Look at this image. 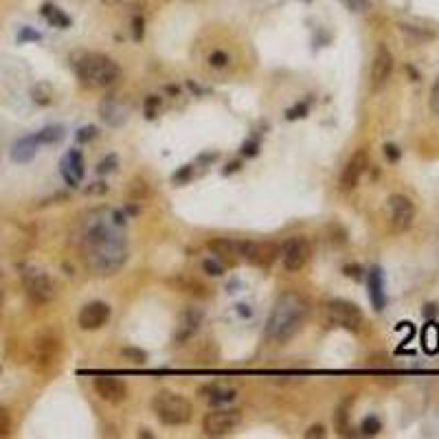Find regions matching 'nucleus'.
I'll return each mask as SVG.
<instances>
[{
  "label": "nucleus",
  "instance_id": "obj_10",
  "mask_svg": "<svg viewBox=\"0 0 439 439\" xmlns=\"http://www.w3.org/2000/svg\"><path fill=\"white\" fill-rule=\"evenodd\" d=\"M413 220H416V206H413V202L406 196H402V194H393L389 198L391 231H393V233H404V231L411 228Z\"/></svg>",
  "mask_w": 439,
  "mask_h": 439
},
{
  "label": "nucleus",
  "instance_id": "obj_2",
  "mask_svg": "<svg viewBox=\"0 0 439 439\" xmlns=\"http://www.w3.org/2000/svg\"><path fill=\"white\" fill-rule=\"evenodd\" d=\"M310 314V303L299 292H283L266 321V337L275 343H286L303 327Z\"/></svg>",
  "mask_w": 439,
  "mask_h": 439
},
{
  "label": "nucleus",
  "instance_id": "obj_11",
  "mask_svg": "<svg viewBox=\"0 0 439 439\" xmlns=\"http://www.w3.org/2000/svg\"><path fill=\"white\" fill-rule=\"evenodd\" d=\"M60 356V339L55 334L44 332L42 337H38L36 341V369L38 371H48L51 367L55 365V360Z\"/></svg>",
  "mask_w": 439,
  "mask_h": 439
},
{
  "label": "nucleus",
  "instance_id": "obj_23",
  "mask_svg": "<svg viewBox=\"0 0 439 439\" xmlns=\"http://www.w3.org/2000/svg\"><path fill=\"white\" fill-rule=\"evenodd\" d=\"M209 250L213 255H220V257H240V242L220 238V240L209 242Z\"/></svg>",
  "mask_w": 439,
  "mask_h": 439
},
{
  "label": "nucleus",
  "instance_id": "obj_38",
  "mask_svg": "<svg viewBox=\"0 0 439 439\" xmlns=\"http://www.w3.org/2000/svg\"><path fill=\"white\" fill-rule=\"evenodd\" d=\"M305 112H307V103L303 101V103H297L295 108H290V110L286 112V119H288V121H292V119H301V117H305Z\"/></svg>",
  "mask_w": 439,
  "mask_h": 439
},
{
  "label": "nucleus",
  "instance_id": "obj_34",
  "mask_svg": "<svg viewBox=\"0 0 439 439\" xmlns=\"http://www.w3.org/2000/svg\"><path fill=\"white\" fill-rule=\"evenodd\" d=\"M349 406H345V402L341 404V408L337 411V428H339V433L343 435L345 433V428H347V418H349Z\"/></svg>",
  "mask_w": 439,
  "mask_h": 439
},
{
  "label": "nucleus",
  "instance_id": "obj_31",
  "mask_svg": "<svg viewBox=\"0 0 439 439\" xmlns=\"http://www.w3.org/2000/svg\"><path fill=\"white\" fill-rule=\"evenodd\" d=\"M202 268H204V273L209 275V277H220L224 273V266L220 262H216V260H204Z\"/></svg>",
  "mask_w": 439,
  "mask_h": 439
},
{
  "label": "nucleus",
  "instance_id": "obj_17",
  "mask_svg": "<svg viewBox=\"0 0 439 439\" xmlns=\"http://www.w3.org/2000/svg\"><path fill=\"white\" fill-rule=\"evenodd\" d=\"M202 325V312L196 307H187L183 314H180V321H178V334L176 339L183 343V341H189L194 334L200 329Z\"/></svg>",
  "mask_w": 439,
  "mask_h": 439
},
{
  "label": "nucleus",
  "instance_id": "obj_1",
  "mask_svg": "<svg viewBox=\"0 0 439 439\" xmlns=\"http://www.w3.org/2000/svg\"><path fill=\"white\" fill-rule=\"evenodd\" d=\"M112 224L97 216L86 222L82 231V255L88 270L99 277H110L123 268L127 262V240L117 224H123L121 213H112Z\"/></svg>",
  "mask_w": 439,
  "mask_h": 439
},
{
  "label": "nucleus",
  "instance_id": "obj_14",
  "mask_svg": "<svg viewBox=\"0 0 439 439\" xmlns=\"http://www.w3.org/2000/svg\"><path fill=\"white\" fill-rule=\"evenodd\" d=\"M369 167V157L365 149H358L354 157L347 161V165L343 167V174H341V189L343 191H351L356 189V185L360 183V178L367 171Z\"/></svg>",
  "mask_w": 439,
  "mask_h": 439
},
{
  "label": "nucleus",
  "instance_id": "obj_8",
  "mask_svg": "<svg viewBox=\"0 0 439 439\" xmlns=\"http://www.w3.org/2000/svg\"><path fill=\"white\" fill-rule=\"evenodd\" d=\"M310 255H312V246H310V242L301 236L297 238H290L288 242L281 244V264L283 268H286L288 273H299L307 262H310Z\"/></svg>",
  "mask_w": 439,
  "mask_h": 439
},
{
  "label": "nucleus",
  "instance_id": "obj_44",
  "mask_svg": "<svg viewBox=\"0 0 439 439\" xmlns=\"http://www.w3.org/2000/svg\"><path fill=\"white\" fill-rule=\"evenodd\" d=\"M18 40H20V42H24V40H40V33H36L33 29H22V33H20Z\"/></svg>",
  "mask_w": 439,
  "mask_h": 439
},
{
  "label": "nucleus",
  "instance_id": "obj_28",
  "mask_svg": "<svg viewBox=\"0 0 439 439\" xmlns=\"http://www.w3.org/2000/svg\"><path fill=\"white\" fill-rule=\"evenodd\" d=\"M360 430H363V435L374 437V435H378L382 430V424H380V420L376 416H369V418L363 420V424H360Z\"/></svg>",
  "mask_w": 439,
  "mask_h": 439
},
{
  "label": "nucleus",
  "instance_id": "obj_22",
  "mask_svg": "<svg viewBox=\"0 0 439 439\" xmlns=\"http://www.w3.org/2000/svg\"><path fill=\"white\" fill-rule=\"evenodd\" d=\"M40 14L46 18V22L51 24V27H58V29H68L70 27V18L62 9H58L55 5H48V3L42 5Z\"/></svg>",
  "mask_w": 439,
  "mask_h": 439
},
{
  "label": "nucleus",
  "instance_id": "obj_13",
  "mask_svg": "<svg viewBox=\"0 0 439 439\" xmlns=\"http://www.w3.org/2000/svg\"><path fill=\"white\" fill-rule=\"evenodd\" d=\"M393 73V55L384 44L378 46L371 62V90H380Z\"/></svg>",
  "mask_w": 439,
  "mask_h": 439
},
{
  "label": "nucleus",
  "instance_id": "obj_18",
  "mask_svg": "<svg viewBox=\"0 0 439 439\" xmlns=\"http://www.w3.org/2000/svg\"><path fill=\"white\" fill-rule=\"evenodd\" d=\"M99 112H101V119L106 121L108 125H123L125 121H127V106H123L121 101H117V99H106L101 103V108H99Z\"/></svg>",
  "mask_w": 439,
  "mask_h": 439
},
{
  "label": "nucleus",
  "instance_id": "obj_12",
  "mask_svg": "<svg viewBox=\"0 0 439 439\" xmlns=\"http://www.w3.org/2000/svg\"><path fill=\"white\" fill-rule=\"evenodd\" d=\"M110 319V305L103 301H90L80 310V317H77V325L86 332L101 329Z\"/></svg>",
  "mask_w": 439,
  "mask_h": 439
},
{
  "label": "nucleus",
  "instance_id": "obj_30",
  "mask_svg": "<svg viewBox=\"0 0 439 439\" xmlns=\"http://www.w3.org/2000/svg\"><path fill=\"white\" fill-rule=\"evenodd\" d=\"M341 3L349 9V11H354V14H363V11H367L369 9V0H341Z\"/></svg>",
  "mask_w": 439,
  "mask_h": 439
},
{
  "label": "nucleus",
  "instance_id": "obj_20",
  "mask_svg": "<svg viewBox=\"0 0 439 439\" xmlns=\"http://www.w3.org/2000/svg\"><path fill=\"white\" fill-rule=\"evenodd\" d=\"M200 396L202 398L206 396V402L209 404L220 406V404H226V402H233L238 398V391L236 389H224V386H204V389H200Z\"/></svg>",
  "mask_w": 439,
  "mask_h": 439
},
{
  "label": "nucleus",
  "instance_id": "obj_15",
  "mask_svg": "<svg viewBox=\"0 0 439 439\" xmlns=\"http://www.w3.org/2000/svg\"><path fill=\"white\" fill-rule=\"evenodd\" d=\"M92 386L97 396L103 402H110V404H121L127 398V386L121 378H110V376H101L92 380Z\"/></svg>",
  "mask_w": 439,
  "mask_h": 439
},
{
  "label": "nucleus",
  "instance_id": "obj_5",
  "mask_svg": "<svg viewBox=\"0 0 439 439\" xmlns=\"http://www.w3.org/2000/svg\"><path fill=\"white\" fill-rule=\"evenodd\" d=\"M323 314L327 319V323L349 329V332H358L365 323V317L360 312V307L351 301L345 299H332L323 305Z\"/></svg>",
  "mask_w": 439,
  "mask_h": 439
},
{
  "label": "nucleus",
  "instance_id": "obj_26",
  "mask_svg": "<svg viewBox=\"0 0 439 439\" xmlns=\"http://www.w3.org/2000/svg\"><path fill=\"white\" fill-rule=\"evenodd\" d=\"M64 137V130L60 125H48V127H44V130H40L38 134H36V139H38V143L40 145H51V143H58L60 139Z\"/></svg>",
  "mask_w": 439,
  "mask_h": 439
},
{
  "label": "nucleus",
  "instance_id": "obj_47",
  "mask_svg": "<svg viewBox=\"0 0 439 439\" xmlns=\"http://www.w3.org/2000/svg\"><path fill=\"white\" fill-rule=\"evenodd\" d=\"M119 3H121V0H103V5H108V7H115Z\"/></svg>",
  "mask_w": 439,
  "mask_h": 439
},
{
  "label": "nucleus",
  "instance_id": "obj_41",
  "mask_svg": "<svg viewBox=\"0 0 439 439\" xmlns=\"http://www.w3.org/2000/svg\"><path fill=\"white\" fill-rule=\"evenodd\" d=\"M384 157L389 159L391 163H396V161L400 159V147H396V145H391V143H386V145H384Z\"/></svg>",
  "mask_w": 439,
  "mask_h": 439
},
{
  "label": "nucleus",
  "instance_id": "obj_3",
  "mask_svg": "<svg viewBox=\"0 0 439 439\" xmlns=\"http://www.w3.org/2000/svg\"><path fill=\"white\" fill-rule=\"evenodd\" d=\"M70 66L77 80L88 88H110L121 77V68L112 58L103 53H92V51H77V53H73Z\"/></svg>",
  "mask_w": 439,
  "mask_h": 439
},
{
  "label": "nucleus",
  "instance_id": "obj_45",
  "mask_svg": "<svg viewBox=\"0 0 439 439\" xmlns=\"http://www.w3.org/2000/svg\"><path fill=\"white\" fill-rule=\"evenodd\" d=\"M305 437H307V439H310V437H325V428H323V426H310L307 433H305Z\"/></svg>",
  "mask_w": 439,
  "mask_h": 439
},
{
  "label": "nucleus",
  "instance_id": "obj_39",
  "mask_svg": "<svg viewBox=\"0 0 439 439\" xmlns=\"http://www.w3.org/2000/svg\"><path fill=\"white\" fill-rule=\"evenodd\" d=\"M194 174V167L191 165H185V167H180L176 174H174V183H183V180H189Z\"/></svg>",
  "mask_w": 439,
  "mask_h": 439
},
{
  "label": "nucleus",
  "instance_id": "obj_9",
  "mask_svg": "<svg viewBox=\"0 0 439 439\" xmlns=\"http://www.w3.org/2000/svg\"><path fill=\"white\" fill-rule=\"evenodd\" d=\"M281 253V246L275 242H240V257L257 268H270Z\"/></svg>",
  "mask_w": 439,
  "mask_h": 439
},
{
  "label": "nucleus",
  "instance_id": "obj_42",
  "mask_svg": "<svg viewBox=\"0 0 439 439\" xmlns=\"http://www.w3.org/2000/svg\"><path fill=\"white\" fill-rule=\"evenodd\" d=\"M430 108H433L435 115H439V80H437V84L433 86V92H430Z\"/></svg>",
  "mask_w": 439,
  "mask_h": 439
},
{
  "label": "nucleus",
  "instance_id": "obj_21",
  "mask_svg": "<svg viewBox=\"0 0 439 439\" xmlns=\"http://www.w3.org/2000/svg\"><path fill=\"white\" fill-rule=\"evenodd\" d=\"M369 297H371V303H374V307L380 310L384 307V303H386V299H384V286H382V273H380V268H371V273H369Z\"/></svg>",
  "mask_w": 439,
  "mask_h": 439
},
{
  "label": "nucleus",
  "instance_id": "obj_27",
  "mask_svg": "<svg viewBox=\"0 0 439 439\" xmlns=\"http://www.w3.org/2000/svg\"><path fill=\"white\" fill-rule=\"evenodd\" d=\"M400 31L406 33V36H411L416 42H426V40H433V38H435L430 31H424V29H420V27H413V24H400Z\"/></svg>",
  "mask_w": 439,
  "mask_h": 439
},
{
  "label": "nucleus",
  "instance_id": "obj_25",
  "mask_svg": "<svg viewBox=\"0 0 439 439\" xmlns=\"http://www.w3.org/2000/svg\"><path fill=\"white\" fill-rule=\"evenodd\" d=\"M31 97H33V101L38 103V106H48V103L53 101V86L46 84V82H40V84L33 86Z\"/></svg>",
  "mask_w": 439,
  "mask_h": 439
},
{
  "label": "nucleus",
  "instance_id": "obj_32",
  "mask_svg": "<svg viewBox=\"0 0 439 439\" xmlns=\"http://www.w3.org/2000/svg\"><path fill=\"white\" fill-rule=\"evenodd\" d=\"M11 430V416L9 411L0 406V437H7Z\"/></svg>",
  "mask_w": 439,
  "mask_h": 439
},
{
  "label": "nucleus",
  "instance_id": "obj_43",
  "mask_svg": "<svg viewBox=\"0 0 439 439\" xmlns=\"http://www.w3.org/2000/svg\"><path fill=\"white\" fill-rule=\"evenodd\" d=\"M257 152H260V145H257L255 141H246L244 147H242V154H244V157H255Z\"/></svg>",
  "mask_w": 439,
  "mask_h": 439
},
{
  "label": "nucleus",
  "instance_id": "obj_46",
  "mask_svg": "<svg viewBox=\"0 0 439 439\" xmlns=\"http://www.w3.org/2000/svg\"><path fill=\"white\" fill-rule=\"evenodd\" d=\"M240 167H242V163H238V161H236V163H231V165H228V169H226L224 174H231V171H238Z\"/></svg>",
  "mask_w": 439,
  "mask_h": 439
},
{
  "label": "nucleus",
  "instance_id": "obj_6",
  "mask_svg": "<svg viewBox=\"0 0 439 439\" xmlns=\"http://www.w3.org/2000/svg\"><path fill=\"white\" fill-rule=\"evenodd\" d=\"M22 286L33 303H48L55 299V283L44 270L29 266L22 270Z\"/></svg>",
  "mask_w": 439,
  "mask_h": 439
},
{
  "label": "nucleus",
  "instance_id": "obj_33",
  "mask_svg": "<svg viewBox=\"0 0 439 439\" xmlns=\"http://www.w3.org/2000/svg\"><path fill=\"white\" fill-rule=\"evenodd\" d=\"M209 64L213 68H226L228 66V55L224 53V51H213V53L209 55Z\"/></svg>",
  "mask_w": 439,
  "mask_h": 439
},
{
  "label": "nucleus",
  "instance_id": "obj_4",
  "mask_svg": "<svg viewBox=\"0 0 439 439\" xmlns=\"http://www.w3.org/2000/svg\"><path fill=\"white\" fill-rule=\"evenodd\" d=\"M152 408L163 426H183L194 420V404L174 391H159L152 400Z\"/></svg>",
  "mask_w": 439,
  "mask_h": 439
},
{
  "label": "nucleus",
  "instance_id": "obj_40",
  "mask_svg": "<svg viewBox=\"0 0 439 439\" xmlns=\"http://www.w3.org/2000/svg\"><path fill=\"white\" fill-rule=\"evenodd\" d=\"M112 167H117V157L103 159V161L97 165V171H99V174H108V171H112Z\"/></svg>",
  "mask_w": 439,
  "mask_h": 439
},
{
  "label": "nucleus",
  "instance_id": "obj_7",
  "mask_svg": "<svg viewBox=\"0 0 439 439\" xmlns=\"http://www.w3.org/2000/svg\"><path fill=\"white\" fill-rule=\"evenodd\" d=\"M242 422V413L236 408H216L202 420V433L206 437H224Z\"/></svg>",
  "mask_w": 439,
  "mask_h": 439
},
{
  "label": "nucleus",
  "instance_id": "obj_19",
  "mask_svg": "<svg viewBox=\"0 0 439 439\" xmlns=\"http://www.w3.org/2000/svg\"><path fill=\"white\" fill-rule=\"evenodd\" d=\"M38 145H40V143H38L36 134H31V137H22V139L16 141V145L11 147V161H14V163H20V165L33 161L36 152H38Z\"/></svg>",
  "mask_w": 439,
  "mask_h": 439
},
{
  "label": "nucleus",
  "instance_id": "obj_24",
  "mask_svg": "<svg viewBox=\"0 0 439 439\" xmlns=\"http://www.w3.org/2000/svg\"><path fill=\"white\" fill-rule=\"evenodd\" d=\"M422 341H424V349L428 354H435L439 349V327L435 323H428L422 332Z\"/></svg>",
  "mask_w": 439,
  "mask_h": 439
},
{
  "label": "nucleus",
  "instance_id": "obj_29",
  "mask_svg": "<svg viewBox=\"0 0 439 439\" xmlns=\"http://www.w3.org/2000/svg\"><path fill=\"white\" fill-rule=\"evenodd\" d=\"M121 354H123L127 360H130V363H139V365H143L145 360H147V354H145L143 349H134V347H125Z\"/></svg>",
  "mask_w": 439,
  "mask_h": 439
},
{
  "label": "nucleus",
  "instance_id": "obj_16",
  "mask_svg": "<svg viewBox=\"0 0 439 439\" xmlns=\"http://www.w3.org/2000/svg\"><path fill=\"white\" fill-rule=\"evenodd\" d=\"M60 171L64 176V180L70 187L80 185V180L84 178V157L80 149H70L66 152V157L60 163Z\"/></svg>",
  "mask_w": 439,
  "mask_h": 439
},
{
  "label": "nucleus",
  "instance_id": "obj_35",
  "mask_svg": "<svg viewBox=\"0 0 439 439\" xmlns=\"http://www.w3.org/2000/svg\"><path fill=\"white\" fill-rule=\"evenodd\" d=\"M97 134H99V132H97L95 125H86V127H82L80 132H77V141H80V143H88V141H92Z\"/></svg>",
  "mask_w": 439,
  "mask_h": 439
},
{
  "label": "nucleus",
  "instance_id": "obj_37",
  "mask_svg": "<svg viewBox=\"0 0 439 439\" xmlns=\"http://www.w3.org/2000/svg\"><path fill=\"white\" fill-rule=\"evenodd\" d=\"M161 106V99L159 97H149L147 101H145V117L147 119H154L157 117V108Z\"/></svg>",
  "mask_w": 439,
  "mask_h": 439
},
{
  "label": "nucleus",
  "instance_id": "obj_36",
  "mask_svg": "<svg viewBox=\"0 0 439 439\" xmlns=\"http://www.w3.org/2000/svg\"><path fill=\"white\" fill-rule=\"evenodd\" d=\"M143 33H145V20H143L141 16H137V18L132 20V36H134L137 42H141V40H143Z\"/></svg>",
  "mask_w": 439,
  "mask_h": 439
}]
</instances>
